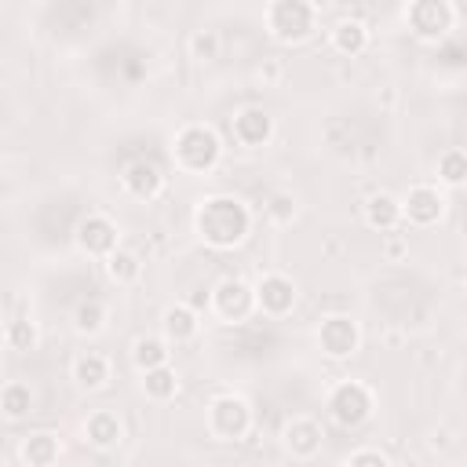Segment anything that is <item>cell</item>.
<instances>
[{
  "label": "cell",
  "mask_w": 467,
  "mask_h": 467,
  "mask_svg": "<svg viewBox=\"0 0 467 467\" xmlns=\"http://www.w3.org/2000/svg\"><path fill=\"white\" fill-rule=\"evenodd\" d=\"M372 306L394 325H416L434 306V288L412 270H390L372 285Z\"/></svg>",
  "instance_id": "6da1fadb"
},
{
  "label": "cell",
  "mask_w": 467,
  "mask_h": 467,
  "mask_svg": "<svg viewBox=\"0 0 467 467\" xmlns=\"http://www.w3.org/2000/svg\"><path fill=\"white\" fill-rule=\"evenodd\" d=\"M383 142V120L372 109H347L328 120V146L343 157H372Z\"/></svg>",
  "instance_id": "7a4b0ae2"
},
{
  "label": "cell",
  "mask_w": 467,
  "mask_h": 467,
  "mask_svg": "<svg viewBox=\"0 0 467 467\" xmlns=\"http://www.w3.org/2000/svg\"><path fill=\"white\" fill-rule=\"evenodd\" d=\"M263 47V36L248 26V22H223V26H208L197 36V51L208 62H248L255 58Z\"/></svg>",
  "instance_id": "3957f363"
},
{
  "label": "cell",
  "mask_w": 467,
  "mask_h": 467,
  "mask_svg": "<svg viewBox=\"0 0 467 467\" xmlns=\"http://www.w3.org/2000/svg\"><path fill=\"white\" fill-rule=\"evenodd\" d=\"M95 77L106 88L128 91L146 77V51L131 40H113L95 55Z\"/></svg>",
  "instance_id": "277c9868"
},
{
  "label": "cell",
  "mask_w": 467,
  "mask_h": 467,
  "mask_svg": "<svg viewBox=\"0 0 467 467\" xmlns=\"http://www.w3.org/2000/svg\"><path fill=\"white\" fill-rule=\"evenodd\" d=\"M80 215H84V201L77 193H51L33 212V234L44 244H62L77 230Z\"/></svg>",
  "instance_id": "5b68a950"
},
{
  "label": "cell",
  "mask_w": 467,
  "mask_h": 467,
  "mask_svg": "<svg viewBox=\"0 0 467 467\" xmlns=\"http://www.w3.org/2000/svg\"><path fill=\"white\" fill-rule=\"evenodd\" d=\"M120 168H124V179L131 182V190L150 193L161 182L164 157H161V150H157L153 139H131V142L120 146Z\"/></svg>",
  "instance_id": "8992f818"
},
{
  "label": "cell",
  "mask_w": 467,
  "mask_h": 467,
  "mask_svg": "<svg viewBox=\"0 0 467 467\" xmlns=\"http://www.w3.org/2000/svg\"><path fill=\"white\" fill-rule=\"evenodd\" d=\"M44 18L58 40H80L99 22V0H47Z\"/></svg>",
  "instance_id": "52a82bcc"
},
{
  "label": "cell",
  "mask_w": 467,
  "mask_h": 467,
  "mask_svg": "<svg viewBox=\"0 0 467 467\" xmlns=\"http://www.w3.org/2000/svg\"><path fill=\"white\" fill-rule=\"evenodd\" d=\"M226 347L237 361H263L281 347V332L270 321H244L226 336Z\"/></svg>",
  "instance_id": "ba28073f"
},
{
  "label": "cell",
  "mask_w": 467,
  "mask_h": 467,
  "mask_svg": "<svg viewBox=\"0 0 467 467\" xmlns=\"http://www.w3.org/2000/svg\"><path fill=\"white\" fill-rule=\"evenodd\" d=\"M201 230L208 234V241L215 244H234L244 234V212L234 201H212L201 212Z\"/></svg>",
  "instance_id": "9c48e42d"
},
{
  "label": "cell",
  "mask_w": 467,
  "mask_h": 467,
  "mask_svg": "<svg viewBox=\"0 0 467 467\" xmlns=\"http://www.w3.org/2000/svg\"><path fill=\"white\" fill-rule=\"evenodd\" d=\"M274 29H281L285 36H303L310 29V7L303 0H281L274 7Z\"/></svg>",
  "instance_id": "30bf717a"
},
{
  "label": "cell",
  "mask_w": 467,
  "mask_h": 467,
  "mask_svg": "<svg viewBox=\"0 0 467 467\" xmlns=\"http://www.w3.org/2000/svg\"><path fill=\"white\" fill-rule=\"evenodd\" d=\"M51 299L55 303H84V299H95V281L88 274H62L51 285Z\"/></svg>",
  "instance_id": "8fae6325"
},
{
  "label": "cell",
  "mask_w": 467,
  "mask_h": 467,
  "mask_svg": "<svg viewBox=\"0 0 467 467\" xmlns=\"http://www.w3.org/2000/svg\"><path fill=\"white\" fill-rule=\"evenodd\" d=\"M368 409V394L361 387H343L336 398H332V412L339 423H358Z\"/></svg>",
  "instance_id": "7c38bea8"
},
{
  "label": "cell",
  "mask_w": 467,
  "mask_h": 467,
  "mask_svg": "<svg viewBox=\"0 0 467 467\" xmlns=\"http://www.w3.org/2000/svg\"><path fill=\"white\" fill-rule=\"evenodd\" d=\"M179 153L190 161V164H208L212 157H215V139L208 135V131H201V128H193V131H186L182 135V146H179Z\"/></svg>",
  "instance_id": "4fadbf2b"
},
{
  "label": "cell",
  "mask_w": 467,
  "mask_h": 467,
  "mask_svg": "<svg viewBox=\"0 0 467 467\" xmlns=\"http://www.w3.org/2000/svg\"><path fill=\"white\" fill-rule=\"evenodd\" d=\"M321 339H325V347H328L332 354H343V350L354 347V328H350L347 321H328L325 332H321Z\"/></svg>",
  "instance_id": "5bb4252c"
},
{
  "label": "cell",
  "mask_w": 467,
  "mask_h": 467,
  "mask_svg": "<svg viewBox=\"0 0 467 467\" xmlns=\"http://www.w3.org/2000/svg\"><path fill=\"white\" fill-rule=\"evenodd\" d=\"M416 26H420L423 33H438V29L445 26V11H441V4H438V0H423V4L416 7Z\"/></svg>",
  "instance_id": "9a60e30c"
},
{
  "label": "cell",
  "mask_w": 467,
  "mask_h": 467,
  "mask_svg": "<svg viewBox=\"0 0 467 467\" xmlns=\"http://www.w3.org/2000/svg\"><path fill=\"white\" fill-rule=\"evenodd\" d=\"M215 416H219V431H223V434H237L241 423H244V409H241L237 401H223Z\"/></svg>",
  "instance_id": "2e32d148"
},
{
  "label": "cell",
  "mask_w": 467,
  "mask_h": 467,
  "mask_svg": "<svg viewBox=\"0 0 467 467\" xmlns=\"http://www.w3.org/2000/svg\"><path fill=\"white\" fill-rule=\"evenodd\" d=\"M237 131H241V139H248V142H255V139H263L266 135V117L263 113H241L237 117Z\"/></svg>",
  "instance_id": "e0dca14e"
},
{
  "label": "cell",
  "mask_w": 467,
  "mask_h": 467,
  "mask_svg": "<svg viewBox=\"0 0 467 467\" xmlns=\"http://www.w3.org/2000/svg\"><path fill=\"white\" fill-rule=\"evenodd\" d=\"M113 230H109V223H102V219H91L88 226H84V241L91 244V248H109V237Z\"/></svg>",
  "instance_id": "ac0fdd59"
},
{
  "label": "cell",
  "mask_w": 467,
  "mask_h": 467,
  "mask_svg": "<svg viewBox=\"0 0 467 467\" xmlns=\"http://www.w3.org/2000/svg\"><path fill=\"white\" fill-rule=\"evenodd\" d=\"M263 299H266L274 310H285V306H288V299H292V292H288V285H285V281H277V277H274V281H266V285H263Z\"/></svg>",
  "instance_id": "d6986e66"
},
{
  "label": "cell",
  "mask_w": 467,
  "mask_h": 467,
  "mask_svg": "<svg viewBox=\"0 0 467 467\" xmlns=\"http://www.w3.org/2000/svg\"><path fill=\"white\" fill-rule=\"evenodd\" d=\"M223 306H226V314L230 310H241L244 306V288L241 285H226L223 288Z\"/></svg>",
  "instance_id": "ffe728a7"
},
{
  "label": "cell",
  "mask_w": 467,
  "mask_h": 467,
  "mask_svg": "<svg viewBox=\"0 0 467 467\" xmlns=\"http://www.w3.org/2000/svg\"><path fill=\"white\" fill-rule=\"evenodd\" d=\"M431 204H434V197L420 190V193L412 197V215H420V219H431V215H434V208H431Z\"/></svg>",
  "instance_id": "44dd1931"
},
{
  "label": "cell",
  "mask_w": 467,
  "mask_h": 467,
  "mask_svg": "<svg viewBox=\"0 0 467 467\" xmlns=\"http://www.w3.org/2000/svg\"><path fill=\"white\" fill-rule=\"evenodd\" d=\"M91 431H95V441H113V438H117V431L109 427V420H106V416H102V420H95V423H91Z\"/></svg>",
  "instance_id": "7402d4cb"
},
{
  "label": "cell",
  "mask_w": 467,
  "mask_h": 467,
  "mask_svg": "<svg viewBox=\"0 0 467 467\" xmlns=\"http://www.w3.org/2000/svg\"><path fill=\"white\" fill-rule=\"evenodd\" d=\"M372 204H376V208H372V219H376V223H379V219L387 223V219H390V208H387L390 201H372Z\"/></svg>",
  "instance_id": "603a6c76"
},
{
  "label": "cell",
  "mask_w": 467,
  "mask_h": 467,
  "mask_svg": "<svg viewBox=\"0 0 467 467\" xmlns=\"http://www.w3.org/2000/svg\"><path fill=\"white\" fill-rule=\"evenodd\" d=\"M88 372H91V383H99V372H102V365L91 358V361H84V365H80V376H88Z\"/></svg>",
  "instance_id": "cb8c5ba5"
},
{
  "label": "cell",
  "mask_w": 467,
  "mask_h": 467,
  "mask_svg": "<svg viewBox=\"0 0 467 467\" xmlns=\"http://www.w3.org/2000/svg\"><path fill=\"white\" fill-rule=\"evenodd\" d=\"M153 390H168V376H164V372L153 376Z\"/></svg>",
  "instance_id": "d4e9b609"
},
{
  "label": "cell",
  "mask_w": 467,
  "mask_h": 467,
  "mask_svg": "<svg viewBox=\"0 0 467 467\" xmlns=\"http://www.w3.org/2000/svg\"><path fill=\"white\" fill-rule=\"evenodd\" d=\"M4 124H7V102L0 99V128H4Z\"/></svg>",
  "instance_id": "484cf974"
},
{
  "label": "cell",
  "mask_w": 467,
  "mask_h": 467,
  "mask_svg": "<svg viewBox=\"0 0 467 467\" xmlns=\"http://www.w3.org/2000/svg\"><path fill=\"white\" fill-rule=\"evenodd\" d=\"M0 193H4V182H0Z\"/></svg>",
  "instance_id": "4316f807"
}]
</instances>
